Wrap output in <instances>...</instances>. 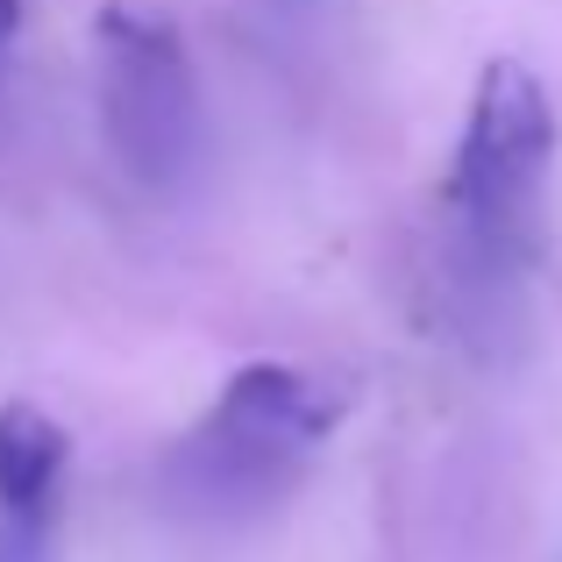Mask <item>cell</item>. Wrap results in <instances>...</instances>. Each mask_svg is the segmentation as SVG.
Instances as JSON below:
<instances>
[{
    "mask_svg": "<svg viewBox=\"0 0 562 562\" xmlns=\"http://www.w3.org/2000/svg\"><path fill=\"white\" fill-rule=\"evenodd\" d=\"M93 57H100V128L128 179L171 186L200 157V86L192 57L171 14L108 0L93 22Z\"/></svg>",
    "mask_w": 562,
    "mask_h": 562,
    "instance_id": "7a4b0ae2",
    "label": "cell"
},
{
    "mask_svg": "<svg viewBox=\"0 0 562 562\" xmlns=\"http://www.w3.org/2000/svg\"><path fill=\"white\" fill-rule=\"evenodd\" d=\"M555 165V108L549 86L520 57H492L470 86L463 143H456L449 200L463 206L470 235L498 257H535L541 249V200Z\"/></svg>",
    "mask_w": 562,
    "mask_h": 562,
    "instance_id": "6da1fadb",
    "label": "cell"
},
{
    "mask_svg": "<svg viewBox=\"0 0 562 562\" xmlns=\"http://www.w3.org/2000/svg\"><path fill=\"white\" fill-rule=\"evenodd\" d=\"M14 22H22V0H0V43L14 36Z\"/></svg>",
    "mask_w": 562,
    "mask_h": 562,
    "instance_id": "5b68a950",
    "label": "cell"
},
{
    "mask_svg": "<svg viewBox=\"0 0 562 562\" xmlns=\"http://www.w3.org/2000/svg\"><path fill=\"white\" fill-rule=\"evenodd\" d=\"M65 456H71L65 420H50L29 398H8L0 406V513L8 520H36V506L50 498Z\"/></svg>",
    "mask_w": 562,
    "mask_h": 562,
    "instance_id": "277c9868",
    "label": "cell"
},
{
    "mask_svg": "<svg viewBox=\"0 0 562 562\" xmlns=\"http://www.w3.org/2000/svg\"><path fill=\"white\" fill-rule=\"evenodd\" d=\"M342 420V392L314 371H292V363H243L221 384L214 413H206V441H214L221 463H285L306 441H321Z\"/></svg>",
    "mask_w": 562,
    "mask_h": 562,
    "instance_id": "3957f363",
    "label": "cell"
}]
</instances>
